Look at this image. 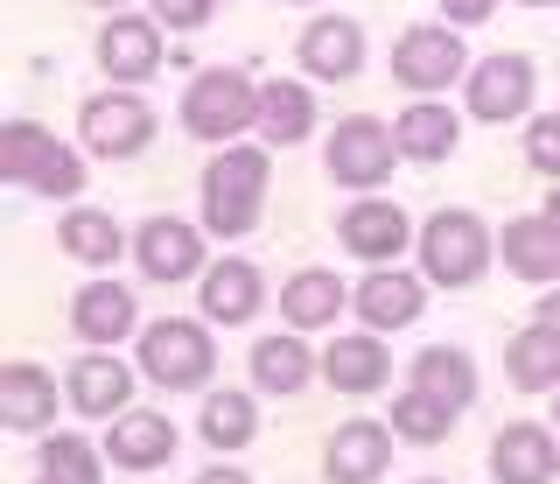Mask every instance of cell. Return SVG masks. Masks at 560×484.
I'll return each instance as SVG.
<instances>
[{
	"instance_id": "obj_1",
	"label": "cell",
	"mask_w": 560,
	"mask_h": 484,
	"mask_svg": "<svg viewBox=\"0 0 560 484\" xmlns=\"http://www.w3.org/2000/svg\"><path fill=\"white\" fill-rule=\"evenodd\" d=\"M267 211V148H224L203 169V232L245 239Z\"/></svg>"
},
{
	"instance_id": "obj_2",
	"label": "cell",
	"mask_w": 560,
	"mask_h": 484,
	"mask_svg": "<svg viewBox=\"0 0 560 484\" xmlns=\"http://www.w3.org/2000/svg\"><path fill=\"white\" fill-rule=\"evenodd\" d=\"M0 176L22 189H43V197H78L84 162L70 148H57V134H43L35 119H8L0 127Z\"/></svg>"
},
{
	"instance_id": "obj_3",
	"label": "cell",
	"mask_w": 560,
	"mask_h": 484,
	"mask_svg": "<svg viewBox=\"0 0 560 484\" xmlns=\"http://www.w3.org/2000/svg\"><path fill=\"white\" fill-rule=\"evenodd\" d=\"M420 274H428L434 288H469L483 281L490 267V232L477 211H434L428 224H420Z\"/></svg>"
},
{
	"instance_id": "obj_4",
	"label": "cell",
	"mask_w": 560,
	"mask_h": 484,
	"mask_svg": "<svg viewBox=\"0 0 560 484\" xmlns=\"http://www.w3.org/2000/svg\"><path fill=\"white\" fill-rule=\"evenodd\" d=\"M210 366H218V352H210V331H203V323L162 316V323H148V331H140V372H148L154 387L189 393V387H203V379H210Z\"/></svg>"
},
{
	"instance_id": "obj_5",
	"label": "cell",
	"mask_w": 560,
	"mask_h": 484,
	"mask_svg": "<svg viewBox=\"0 0 560 484\" xmlns=\"http://www.w3.org/2000/svg\"><path fill=\"white\" fill-rule=\"evenodd\" d=\"M183 127L197 134V141H224V148H232V134L259 127V84L238 78V71H203V78H189V92H183Z\"/></svg>"
},
{
	"instance_id": "obj_6",
	"label": "cell",
	"mask_w": 560,
	"mask_h": 484,
	"mask_svg": "<svg viewBox=\"0 0 560 484\" xmlns=\"http://www.w3.org/2000/svg\"><path fill=\"white\" fill-rule=\"evenodd\" d=\"M323 162H329V176L343 189H378L393 176V162H399V134L385 127V119H372V113H350V119H337Z\"/></svg>"
},
{
	"instance_id": "obj_7",
	"label": "cell",
	"mask_w": 560,
	"mask_h": 484,
	"mask_svg": "<svg viewBox=\"0 0 560 484\" xmlns=\"http://www.w3.org/2000/svg\"><path fill=\"white\" fill-rule=\"evenodd\" d=\"M78 134H84L92 154H105V162H133V154L154 141V106L140 92H98V99H84Z\"/></svg>"
},
{
	"instance_id": "obj_8",
	"label": "cell",
	"mask_w": 560,
	"mask_h": 484,
	"mask_svg": "<svg viewBox=\"0 0 560 484\" xmlns=\"http://www.w3.org/2000/svg\"><path fill=\"white\" fill-rule=\"evenodd\" d=\"M469 71V57H463V36L455 28H434V22H420V28H407V36L393 43V78L407 84V92H448L455 78Z\"/></svg>"
},
{
	"instance_id": "obj_9",
	"label": "cell",
	"mask_w": 560,
	"mask_h": 484,
	"mask_svg": "<svg viewBox=\"0 0 560 484\" xmlns=\"http://www.w3.org/2000/svg\"><path fill=\"white\" fill-rule=\"evenodd\" d=\"M463 92H469V113L477 119H518V113H533V92H539V78H533V57H483L477 71L463 78Z\"/></svg>"
},
{
	"instance_id": "obj_10",
	"label": "cell",
	"mask_w": 560,
	"mask_h": 484,
	"mask_svg": "<svg viewBox=\"0 0 560 484\" xmlns=\"http://www.w3.org/2000/svg\"><path fill=\"white\" fill-rule=\"evenodd\" d=\"M133 261H140L148 281L175 288V281H189V274H203V232L183 224V218H148L133 232Z\"/></svg>"
},
{
	"instance_id": "obj_11",
	"label": "cell",
	"mask_w": 560,
	"mask_h": 484,
	"mask_svg": "<svg viewBox=\"0 0 560 484\" xmlns=\"http://www.w3.org/2000/svg\"><path fill=\"white\" fill-rule=\"evenodd\" d=\"M337 239H343V253H358V261L385 267V261H399V253L413 246V224H407V211H399V204H385V197H358V204L343 211Z\"/></svg>"
},
{
	"instance_id": "obj_12",
	"label": "cell",
	"mask_w": 560,
	"mask_h": 484,
	"mask_svg": "<svg viewBox=\"0 0 560 484\" xmlns=\"http://www.w3.org/2000/svg\"><path fill=\"white\" fill-rule=\"evenodd\" d=\"M393 463V428L385 422H343L323 442V477L329 484H378V471Z\"/></svg>"
},
{
	"instance_id": "obj_13",
	"label": "cell",
	"mask_w": 560,
	"mask_h": 484,
	"mask_svg": "<svg viewBox=\"0 0 560 484\" xmlns=\"http://www.w3.org/2000/svg\"><path fill=\"white\" fill-rule=\"evenodd\" d=\"M490 477L498 484H553L560 477V449L539 422H512L498 428V442H490Z\"/></svg>"
},
{
	"instance_id": "obj_14",
	"label": "cell",
	"mask_w": 560,
	"mask_h": 484,
	"mask_svg": "<svg viewBox=\"0 0 560 484\" xmlns=\"http://www.w3.org/2000/svg\"><path fill=\"white\" fill-rule=\"evenodd\" d=\"M350 309L364 316V331H407V323H420V309H428V288L399 267H372L358 281V296H350Z\"/></svg>"
},
{
	"instance_id": "obj_15",
	"label": "cell",
	"mask_w": 560,
	"mask_h": 484,
	"mask_svg": "<svg viewBox=\"0 0 560 484\" xmlns=\"http://www.w3.org/2000/svg\"><path fill=\"white\" fill-rule=\"evenodd\" d=\"M98 64H105V78H119V84L154 78V64H162V28L140 22V14H113V22L98 28Z\"/></svg>"
},
{
	"instance_id": "obj_16",
	"label": "cell",
	"mask_w": 560,
	"mask_h": 484,
	"mask_svg": "<svg viewBox=\"0 0 560 484\" xmlns=\"http://www.w3.org/2000/svg\"><path fill=\"white\" fill-rule=\"evenodd\" d=\"M133 323H140V302L119 281H92V288H78V302H70V331L84 344H98V352H113L119 337H133Z\"/></svg>"
},
{
	"instance_id": "obj_17",
	"label": "cell",
	"mask_w": 560,
	"mask_h": 484,
	"mask_svg": "<svg viewBox=\"0 0 560 484\" xmlns=\"http://www.w3.org/2000/svg\"><path fill=\"white\" fill-rule=\"evenodd\" d=\"M302 71H308V78H329V84L358 78V71H364V28L343 22V14L308 22V28H302Z\"/></svg>"
},
{
	"instance_id": "obj_18",
	"label": "cell",
	"mask_w": 560,
	"mask_h": 484,
	"mask_svg": "<svg viewBox=\"0 0 560 484\" xmlns=\"http://www.w3.org/2000/svg\"><path fill=\"white\" fill-rule=\"evenodd\" d=\"M105 457H113L119 471H162V463L175 457V422H168V414L127 407L113 422V436H105Z\"/></svg>"
},
{
	"instance_id": "obj_19",
	"label": "cell",
	"mask_w": 560,
	"mask_h": 484,
	"mask_svg": "<svg viewBox=\"0 0 560 484\" xmlns=\"http://www.w3.org/2000/svg\"><path fill=\"white\" fill-rule=\"evenodd\" d=\"M127 393H133V372L119 366V358L92 352V358L70 366V407L92 414V422H119V414H127Z\"/></svg>"
},
{
	"instance_id": "obj_20",
	"label": "cell",
	"mask_w": 560,
	"mask_h": 484,
	"mask_svg": "<svg viewBox=\"0 0 560 484\" xmlns=\"http://www.w3.org/2000/svg\"><path fill=\"white\" fill-rule=\"evenodd\" d=\"M407 387H413V393H428V401H442V407H455V414H463L469 401H477V366H469V352H455V344H428V352L413 358Z\"/></svg>"
},
{
	"instance_id": "obj_21",
	"label": "cell",
	"mask_w": 560,
	"mask_h": 484,
	"mask_svg": "<svg viewBox=\"0 0 560 484\" xmlns=\"http://www.w3.org/2000/svg\"><path fill=\"white\" fill-rule=\"evenodd\" d=\"M504 267L518 274V281H560V224L553 218H512L504 224Z\"/></svg>"
},
{
	"instance_id": "obj_22",
	"label": "cell",
	"mask_w": 560,
	"mask_h": 484,
	"mask_svg": "<svg viewBox=\"0 0 560 484\" xmlns=\"http://www.w3.org/2000/svg\"><path fill=\"white\" fill-rule=\"evenodd\" d=\"M259 296H267V288H259V267L253 261L203 267V316L224 323V331H232V323H253L259 316Z\"/></svg>"
},
{
	"instance_id": "obj_23",
	"label": "cell",
	"mask_w": 560,
	"mask_h": 484,
	"mask_svg": "<svg viewBox=\"0 0 560 484\" xmlns=\"http://www.w3.org/2000/svg\"><path fill=\"white\" fill-rule=\"evenodd\" d=\"M323 379L337 393H378L385 379H393V358H385V344L378 331H364V337H337L323 352Z\"/></svg>"
},
{
	"instance_id": "obj_24",
	"label": "cell",
	"mask_w": 560,
	"mask_h": 484,
	"mask_svg": "<svg viewBox=\"0 0 560 484\" xmlns=\"http://www.w3.org/2000/svg\"><path fill=\"white\" fill-rule=\"evenodd\" d=\"M504 372H512L518 393H560V331L553 323H525L504 344Z\"/></svg>"
},
{
	"instance_id": "obj_25",
	"label": "cell",
	"mask_w": 560,
	"mask_h": 484,
	"mask_svg": "<svg viewBox=\"0 0 560 484\" xmlns=\"http://www.w3.org/2000/svg\"><path fill=\"white\" fill-rule=\"evenodd\" d=\"M343 309H350V288L337 274H323V267H302L288 288H280V316H288L294 331H323V323H337Z\"/></svg>"
},
{
	"instance_id": "obj_26",
	"label": "cell",
	"mask_w": 560,
	"mask_h": 484,
	"mask_svg": "<svg viewBox=\"0 0 560 484\" xmlns=\"http://www.w3.org/2000/svg\"><path fill=\"white\" fill-rule=\"evenodd\" d=\"M393 134H399V154H407V162H448L455 141H463V119L448 106H434V99H420V106H407L393 119Z\"/></svg>"
},
{
	"instance_id": "obj_27",
	"label": "cell",
	"mask_w": 560,
	"mask_h": 484,
	"mask_svg": "<svg viewBox=\"0 0 560 484\" xmlns=\"http://www.w3.org/2000/svg\"><path fill=\"white\" fill-rule=\"evenodd\" d=\"M0 414H8V428H43L49 414H57V379L43 366H28V358H14L8 372H0Z\"/></svg>"
},
{
	"instance_id": "obj_28",
	"label": "cell",
	"mask_w": 560,
	"mask_h": 484,
	"mask_svg": "<svg viewBox=\"0 0 560 484\" xmlns=\"http://www.w3.org/2000/svg\"><path fill=\"white\" fill-rule=\"evenodd\" d=\"M259 134H267V148H294V141H308V134H315V99H308L294 78L259 84Z\"/></svg>"
},
{
	"instance_id": "obj_29",
	"label": "cell",
	"mask_w": 560,
	"mask_h": 484,
	"mask_svg": "<svg viewBox=\"0 0 560 484\" xmlns=\"http://www.w3.org/2000/svg\"><path fill=\"white\" fill-rule=\"evenodd\" d=\"M315 372H323V358H315L302 337H259L253 344V379L267 393H302Z\"/></svg>"
},
{
	"instance_id": "obj_30",
	"label": "cell",
	"mask_w": 560,
	"mask_h": 484,
	"mask_svg": "<svg viewBox=\"0 0 560 484\" xmlns=\"http://www.w3.org/2000/svg\"><path fill=\"white\" fill-rule=\"evenodd\" d=\"M57 246L70 253V261H84V267H113L119 253H127V232H119L105 211H70L63 232H57Z\"/></svg>"
},
{
	"instance_id": "obj_31",
	"label": "cell",
	"mask_w": 560,
	"mask_h": 484,
	"mask_svg": "<svg viewBox=\"0 0 560 484\" xmlns=\"http://www.w3.org/2000/svg\"><path fill=\"white\" fill-rule=\"evenodd\" d=\"M455 422H463V414L455 407H442V401H428V393H399L393 401V436H407V442H420V449H434V442H448L455 436Z\"/></svg>"
},
{
	"instance_id": "obj_32",
	"label": "cell",
	"mask_w": 560,
	"mask_h": 484,
	"mask_svg": "<svg viewBox=\"0 0 560 484\" xmlns=\"http://www.w3.org/2000/svg\"><path fill=\"white\" fill-rule=\"evenodd\" d=\"M253 436H259V414L245 393H210L203 401V442L210 449H245Z\"/></svg>"
},
{
	"instance_id": "obj_33",
	"label": "cell",
	"mask_w": 560,
	"mask_h": 484,
	"mask_svg": "<svg viewBox=\"0 0 560 484\" xmlns=\"http://www.w3.org/2000/svg\"><path fill=\"white\" fill-rule=\"evenodd\" d=\"M43 477L57 484H98V449L84 436H49L43 442Z\"/></svg>"
},
{
	"instance_id": "obj_34",
	"label": "cell",
	"mask_w": 560,
	"mask_h": 484,
	"mask_svg": "<svg viewBox=\"0 0 560 484\" xmlns=\"http://www.w3.org/2000/svg\"><path fill=\"white\" fill-rule=\"evenodd\" d=\"M525 162L560 183V113H539L533 127H525Z\"/></svg>"
},
{
	"instance_id": "obj_35",
	"label": "cell",
	"mask_w": 560,
	"mask_h": 484,
	"mask_svg": "<svg viewBox=\"0 0 560 484\" xmlns=\"http://www.w3.org/2000/svg\"><path fill=\"white\" fill-rule=\"evenodd\" d=\"M210 8H218V0H154V14H162L168 28H203Z\"/></svg>"
},
{
	"instance_id": "obj_36",
	"label": "cell",
	"mask_w": 560,
	"mask_h": 484,
	"mask_svg": "<svg viewBox=\"0 0 560 484\" xmlns=\"http://www.w3.org/2000/svg\"><path fill=\"white\" fill-rule=\"evenodd\" d=\"M442 8H448V22H463V28H469V22H483L498 0H442Z\"/></svg>"
},
{
	"instance_id": "obj_37",
	"label": "cell",
	"mask_w": 560,
	"mask_h": 484,
	"mask_svg": "<svg viewBox=\"0 0 560 484\" xmlns=\"http://www.w3.org/2000/svg\"><path fill=\"white\" fill-rule=\"evenodd\" d=\"M197 484H253V477H245V471H224V463H218V471H203Z\"/></svg>"
},
{
	"instance_id": "obj_38",
	"label": "cell",
	"mask_w": 560,
	"mask_h": 484,
	"mask_svg": "<svg viewBox=\"0 0 560 484\" xmlns=\"http://www.w3.org/2000/svg\"><path fill=\"white\" fill-rule=\"evenodd\" d=\"M539 323H553V331H560V288H553L547 302H539Z\"/></svg>"
},
{
	"instance_id": "obj_39",
	"label": "cell",
	"mask_w": 560,
	"mask_h": 484,
	"mask_svg": "<svg viewBox=\"0 0 560 484\" xmlns=\"http://www.w3.org/2000/svg\"><path fill=\"white\" fill-rule=\"evenodd\" d=\"M547 218H553V224H560V189H547Z\"/></svg>"
},
{
	"instance_id": "obj_40",
	"label": "cell",
	"mask_w": 560,
	"mask_h": 484,
	"mask_svg": "<svg viewBox=\"0 0 560 484\" xmlns=\"http://www.w3.org/2000/svg\"><path fill=\"white\" fill-rule=\"evenodd\" d=\"M518 8H560V0H518Z\"/></svg>"
},
{
	"instance_id": "obj_41",
	"label": "cell",
	"mask_w": 560,
	"mask_h": 484,
	"mask_svg": "<svg viewBox=\"0 0 560 484\" xmlns=\"http://www.w3.org/2000/svg\"><path fill=\"white\" fill-rule=\"evenodd\" d=\"M98 8H119V0H98Z\"/></svg>"
},
{
	"instance_id": "obj_42",
	"label": "cell",
	"mask_w": 560,
	"mask_h": 484,
	"mask_svg": "<svg viewBox=\"0 0 560 484\" xmlns=\"http://www.w3.org/2000/svg\"><path fill=\"white\" fill-rule=\"evenodd\" d=\"M35 484H57V477H35Z\"/></svg>"
},
{
	"instance_id": "obj_43",
	"label": "cell",
	"mask_w": 560,
	"mask_h": 484,
	"mask_svg": "<svg viewBox=\"0 0 560 484\" xmlns=\"http://www.w3.org/2000/svg\"><path fill=\"white\" fill-rule=\"evenodd\" d=\"M420 484H442V477H420Z\"/></svg>"
},
{
	"instance_id": "obj_44",
	"label": "cell",
	"mask_w": 560,
	"mask_h": 484,
	"mask_svg": "<svg viewBox=\"0 0 560 484\" xmlns=\"http://www.w3.org/2000/svg\"><path fill=\"white\" fill-rule=\"evenodd\" d=\"M553 428H560V407H553Z\"/></svg>"
},
{
	"instance_id": "obj_45",
	"label": "cell",
	"mask_w": 560,
	"mask_h": 484,
	"mask_svg": "<svg viewBox=\"0 0 560 484\" xmlns=\"http://www.w3.org/2000/svg\"><path fill=\"white\" fill-rule=\"evenodd\" d=\"M302 8H315V0H302Z\"/></svg>"
}]
</instances>
